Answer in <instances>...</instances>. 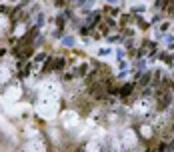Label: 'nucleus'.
<instances>
[{
  "mask_svg": "<svg viewBox=\"0 0 174 152\" xmlns=\"http://www.w3.org/2000/svg\"><path fill=\"white\" fill-rule=\"evenodd\" d=\"M156 96H158V110H166V108L172 104V94L166 90V88H160Z\"/></svg>",
  "mask_w": 174,
  "mask_h": 152,
  "instance_id": "1",
  "label": "nucleus"
},
{
  "mask_svg": "<svg viewBox=\"0 0 174 152\" xmlns=\"http://www.w3.org/2000/svg\"><path fill=\"white\" fill-rule=\"evenodd\" d=\"M132 90H134V82H128V84H124L122 88H118V94L126 98V96H130V94H132Z\"/></svg>",
  "mask_w": 174,
  "mask_h": 152,
  "instance_id": "2",
  "label": "nucleus"
},
{
  "mask_svg": "<svg viewBox=\"0 0 174 152\" xmlns=\"http://www.w3.org/2000/svg\"><path fill=\"white\" fill-rule=\"evenodd\" d=\"M64 66H66V58L58 56V58H54V60H52V68H50V70H62Z\"/></svg>",
  "mask_w": 174,
  "mask_h": 152,
  "instance_id": "3",
  "label": "nucleus"
},
{
  "mask_svg": "<svg viewBox=\"0 0 174 152\" xmlns=\"http://www.w3.org/2000/svg\"><path fill=\"white\" fill-rule=\"evenodd\" d=\"M86 72H88V64H80L74 70V76H86Z\"/></svg>",
  "mask_w": 174,
  "mask_h": 152,
  "instance_id": "4",
  "label": "nucleus"
},
{
  "mask_svg": "<svg viewBox=\"0 0 174 152\" xmlns=\"http://www.w3.org/2000/svg\"><path fill=\"white\" fill-rule=\"evenodd\" d=\"M150 78H152L150 72H144V76H140V84H142V86H144V84H148V82H150Z\"/></svg>",
  "mask_w": 174,
  "mask_h": 152,
  "instance_id": "5",
  "label": "nucleus"
},
{
  "mask_svg": "<svg viewBox=\"0 0 174 152\" xmlns=\"http://www.w3.org/2000/svg\"><path fill=\"white\" fill-rule=\"evenodd\" d=\"M72 78H74V72H64V74L60 76L62 82H68V80H72Z\"/></svg>",
  "mask_w": 174,
  "mask_h": 152,
  "instance_id": "6",
  "label": "nucleus"
},
{
  "mask_svg": "<svg viewBox=\"0 0 174 152\" xmlns=\"http://www.w3.org/2000/svg\"><path fill=\"white\" fill-rule=\"evenodd\" d=\"M104 10H106V12H108V14H112V16H118V12H120V10H118V8H116V6H112V8H110V6H106V8H104Z\"/></svg>",
  "mask_w": 174,
  "mask_h": 152,
  "instance_id": "7",
  "label": "nucleus"
},
{
  "mask_svg": "<svg viewBox=\"0 0 174 152\" xmlns=\"http://www.w3.org/2000/svg\"><path fill=\"white\" fill-rule=\"evenodd\" d=\"M44 58H46V54H38V56L34 58V62H42V60H44Z\"/></svg>",
  "mask_w": 174,
  "mask_h": 152,
  "instance_id": "8",
  "label": "nucleus"
},
{
  "mask_svg": "<svg viewBox=\"0 0 174 152\" xmlns=\"http://www.w3.org/2000/svg\"><path fill=\"white\" fill-rule=\"evenodd\" d=\"M0 14H8V6H0Z\"/></svg>",
  "mask_w": 174,
  "mask_h": 152,
  "instance_id": "9",
  "label": "nucleus"
},
{
  "mask_svg": "<svg viewBox=\"0 0 174 152\" xmlns=\"http://www.w3.org/2000/svg\"><path fill=\"white\" fill-rule=\"evenodd\" d=\"M168 148H170V150H174V140H172V144H168Z\"/></svg>",
  "mask_w": 174,
  "mask_h": 152,
  "instance_id": "10",
  "label": "nucleus"
}]
</instances>
